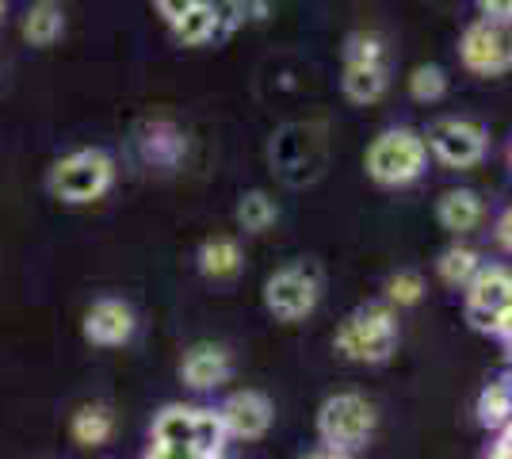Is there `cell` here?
Masks as SVG:
<instances>
[{
  "instance_id": "ffe728a7",
  "label": "cell",
  "mask_w": 512,
  "mask_h": 459,
  "mask_svg": "<svg viewBox=\"0 0 512 459\" xmlns=\"http://www.w3.org/2000/svg\"><path fill=\"white\" fill-rule=\"evenodd\" d=\"M142 153L150 157L153 165H176L180 153H184V134L176 131L172 123H165V119L146 123V131H142Z\"/></svg>"
},
{
  "instance_id": "3957f363",
  "label": "cell",
  "mask_w": 512,
  "mask_h": 459,
  "mask_svg": "<svg viewBox=\"0 0 512 459\" xmlns=\"http://www.w3.org/2000/svg\"><path fill=\"white\" fill-rule=\"evenodd\" d=\"M111 184H115V161H111V153L96 150V146L58 157L50 165V176H46L50 196L62 199V203H73V207L104 199L111 192Z\"/></svg>"
},
{
  "instance_id": "5b68a950",
  "label": "cell",
  "mask_w": 512,
  "mask_h": 459,
  "mask_svg": "<svg viewBox=\"0 0 512 459\" xmlns=\"http://www.w3.org/2000/svg\"><path fill=\"white\" fill-rule=\"evenodd\" d=\"M375 433V406L356 391H344L325 398L318 410V440L329 452L352 456Z\"/></svg>"
},
{
  "instance_id": "d6a6232c",
  "label": "cell",
  "mask_w": 512,
  "mask_h": 459,
  "mask_svg": "<svg viewBox=\"0 0 512 459\" xmlns=\"http://www.w3.org/2000/svg\"><path fill=\"white\" fill-rule=\"evenodd\" d=\"M509 169H512V146H509Z\"/></svg>"
},
{
  "instance_id": "484cf974",
  "label": "cell",
  "mask_w": 512,
  "mask_h": 459,
  "mask_svg": "<svg viewBox=\"0 0 512 459\" xmlns=\"http://www.w3.org/2000/svg\"><path fill=\"white\" fill-rule=\"evenodd\" d=\"M150 4H153V12L161 16V23H165V27H172V23L184 20V16L192 12L199 0H150Z\"/></svg>"
},
{
  "instance_id": "83f0119b",
  "label": "cell",
  "mask_w": 512,
  "mask_h": 459,
  "mask_svg": "<svg viewBox=\"0 0 512 459\" xmlns=\"http://www.w3.org/2000/svg\"><path fill=\"white\" fill-rule=\"evenodd\" d=\"M478 8H482L486 20L512 23V0H478Z\"/></svg>"
},
{
  "instance_id": "6da1fadb",
  "label": "cell",
  "mask_w": 512,
  "mask_h": 459,
  "mask_svg": "<svg viewBox=\"0 0 512 459\" xmlns=\"http://www.w3.org/2000/svg\"><path fill=\"white\" fill-rule=\"evenodd\" d=\"M367 176L379 188H409L413 180H421L428 169V142L421 131L413 127H386L375 134V142L367 146L363 157Z\"/></svg>"
},
{
  "instance_id": "603a6c76",
  "label": "cell",
  "mask_w": 512,
  "mask_h": 459,
  "mask_svg": "<svg viewBox=\"0 0 512 459\" xmlns=\"http://www.w3.org/2000/svg\"><path fill=\"white\" fill-rule=\"evenodd\" d=\"M448 92V73L440 66H417L409 73V96L417 104H436Z\"/></svg>"
},
{
  "instance_id": "52a82bcc",
  "label": "cell",
  "mask_w": 512,
  "mask_h": 459,
  "mask_svg": "<svg viewBox=\"0 0 512 459\" xmlns=\"http://www.w3.org/2000/svg\"><path fill=\"white\" fill-rule=\"evenodd\" d=\"M467 322L478 333H501L512 318V272L505 264H482V272L467 287Z\"/></svg>"
},
{
  "instance_id": "4dcf8cb0",
  "label": "cell",
  "mask_w": 512,
  "mask_h": 459,
  "mask_svg": "<svg viewBox=\"0 0 512 459\" xmlns=\"http://www.w3.org/2000/svg\"><path fill=\"white\" fill-rule=\"evenodd\" d=\"M203 459H226V452H214V456H203Z\"/></svg>"
},
{
  "instance_id": "9a60e30c",
  "label": "cell",
  "mask_w": 512,
  "mask_h": 459,
  "mask_svg": "<svg viewBox=\"0 0 512 459\" xmlns=\"http://www.w3.org/2000/svg\"><path fill=\"white\" fill-rule=\"evenodd\" d=\"M169 31L180 46H207L214 39H226V27H222V16H218L214 0H199L184 20L172 23Z\"/></svg>"
},
{
  "instance_id": "f1b7e54d",
  "label": "cell",
  "mask_w": 512,
  "mask_h": 459,
  "mask_svg": "<svg viewBox=\"0 0 512 459\" xmlns=\"http://www.w3.org/2000/svg\"><path fill=\"white\" fill-rule=\"evenodd\" d=\"M299 459H352V456H344V452H329V448H318V452H306V456Z\"/></svg>"
},
{
  "instance_id": "5bb4252c",
  "label": "cell",
  "mask_w": 512,
  "mask_h": 459,
  "mask_svg": "<svg viewBox=\"0 0 512 459\" xmlns=\"http://www.w3.org/2000/svg\"><path fill=\"white\" fill-rule=\"evenodd\" d=\"M436 219L448 234H474L486 219V203L474 188H448L436 203Z\"/></svg>"
},
{
  "instance_id": "7a4b0ae2",
  "label": "cell",
  "mask_w": 512,
  "mask_h": 459,
  "mask_svg": "<svg viewBox=\"0 0 512 459\" xmlns=\"http://www.w3.org/2000/svg\"><path fill=\"white\" fill-rule=\"evenodd\" d=\"M333 345L344 360H356V364H386L394 349H398V318H394V306L390 303H371L352 310L341 322Z\"/></svg>"
},
{
  "instance_id": "cb8c5ba5",
  "label": "cell",
  "mask_w": 512,
  "mask_h": 459,
  "mask_svg": "<svg viewBox=\"0 0 512 459\" xmlns=\"http://www.w3.org/2000/svg\"><path fill=\"white\" fill-rule=\"evenodd\" d=\"M425 299V280L417 272H394L386 280V303L390 306H417Z\"/></svg>"
},
{
  "instance_id": "4316f807",
  "label": "cell",
  "mask_w": 512,
  "mask_h": 459,
  "mask_svg": "<svg viewBox=\"0 0 512 459\" xmlns=\"http://www.w3.org/2000/svg\"><path fill=\"white\" fill-rule=\"evenodd\" d=\"M493 241H497V249L512 253V207H505L493 222Z\"/></svg>"
},
{
  "instance_id": "7c38bea8",
  "label": "cell",
  "mask_w": 512,
  "mask_h": 459,
  "mask_svg": "<svg viewBox=\"0 0 512 459\" xmlns=\"http://www.w3.org/2000/svg\"><path fill=\"white\" fill-rule=\"evenodd\" d=\"M85 341L100 345V349H119L134 337V310H130L123 299H96V303L85 310Z\"/></svg>"
},
{
  "instance_id": "f546056e",
  "label": "cell",
  "mask_w": 512,
  "mask_h": 459,
  "mask_svg": "<svg viewBox=\"0 0 512 459\" xmlns=\"http://www.w3.org/2000/svg\"><path fill=\"white\" fill-rule=\"evenodd\" d=\"M497 337H501V345H505V352H509V360H512V318L505 322V329H501Z\"/></svg>"
},
{
  "instance_id": "2e32d148",
  "label": "cell",
  "mask_w": 512,
  "mask_h": 459,
  "mask_svg": "<svg viewBox=\"0 0 512 459\" xmlns=\"http://www.w3.org/2000/svg\"><path fill=\"white\" fill-rule=\"evenodd\" d=\"M199 272L207 276V280H234L237 272H241V245L234 238H207L199 245Z\"/></svg>"
},
{
  "instance_id": "ba28073f",
  "label": "cell",
  "mask_w": 512,
  "mask_h": 459,
  "mask_svg": "<svg viewBox=\"0 0 512 459\" xmlns=\"http://www.w3.org/2000/svg\"><path fill=\"white\" fill-rule=\"evenodd\" d=\"M428 157H436L444 169H474L486 150H490V134L482 123L463 119V115H444L436 119L425 134Z\"/></svg>"
},
{
  "instance_id": "7402d4cb",
  "label": "cell",
  "mask_w": 512,
  "mask_h": 459,
  "mask_svg": "<svg viewBox=\"0 0 512 459\" xmlns=\"http://www.w3.org/2000/svg\"><path fill=\"white\" fill-rule=\"evenodd\" d=\"M512 417V387L509 383H490L486 391L478 394V421L482 429L490 433H501Z\"/></svg>"
},
{
  "instance_id": "4fadbf2b",
  "label": "cell",
  "mask_w": 512,
  "mask_h": 459,
  "mask_svg": "<svg viewBox=\"0 0 512 459\" xmlns=\"http://www.w3.org/2000/svg\"><path fill=\"white\" fill-rule=\"evenodd\" d=\"M230 372H234L230 352L222 349V345H211V341L192 345V349L184 352V360H180V379L192 391H214V387H222L230 379Z\"/></svg>"
},
{
  "instance_id": "277c9868",
  "label": "cell",
  "mask_w": 512,
  "mask_h": 459,
  "mask_svg": "<svg viewBox=\"0 0 512 459\" xmlns=\"http://www.w3.org/2000/svg\"><path fill=\"white\" fill-rule=\"evenodd\" d=\"M341 88L352 104H375L390 88V69H386V43L375 31H356L344 43V73Z\"/></svg>"
},
{
  "instance_id": "30bf717a",
  "label": "cell",
  "mask_w": 512,
  "mask_h": 459,
  "mask_svg": "<svg viewBox=\"0 0 512 459\" xmlns=\"http://www.w3.org/2000/svg\"><path fill=\"white\" fill-rule=\"evenodd\" d=\"M459 62L474 77H501L512 69V23L474 20L459 39Z\"/></svg>"
},
{
  "instance_id": "d4e9b609",
  "label": "cell",
  "mask_w": 512,
  "mask_h": 459,
  "mask_svg": "<svg viewBox=\"0 0 512 459\" xmlns=\"http://www.w3.org/2000/svg\"><path fill=\"white\" fill-rule=\"evenodd\" d=\"M142 459H203L188 444H172V440H150V448L142 452Z\"/></svg>"
},
{
  "instance_id": "ac0fdd59",
  "label": "cell",
  "mask_w": 512,
  "mask_h": 459,
  "mask_svg": "<svg viewBox=\"0 0 512 459\" xmlns=\"http://www.w3.org/2000/svg\"><path fill=\"white\" fill-rule=\"evenodd\" d=\"M23 39L31 46H54L58 39H62V31H65V16H62V8L54 4V0H39L27 16H23Z\"/></svg>"
},
{
  "instance_id": "d6986e66",
  "label": "cell",
  "mask_w": 512,
  "mask_h": 459,
  "mask_svg": "<svg viewBox=\"0 0 512 459\" xmlns=\"http://www.w3.org/2000/svg\"><path fill=\"white\" fill-rule=\"evenodd\" d=\"M478 272H482V257H478V249H470V245H448V249L440 253V261H436V276L448 287H455V291L467 287Z\"/></svg>"
},
{
  "instance_id": "1f68e13d",
  "label": "cell",
  "mask_w": 512,
  "mask_h": 459,
  "mask_svg": "<svg viewBox=\"0 0 512 459\" xmlns=\"http://www.w3.org/2000/svg\"><path fill=\"white\" fill-rule=\"evenodd\" d=\"M0 20H4V0H0Z\"/></svg>"
},
{
  "instance_id": "9c48e42d",
  "label": "cell",
  "mask_w": 512,
  "mask_h": 459,
  "mask_svg": "<svg viewBox=\"0 0 512 459\" xmlns=\"http://www.w3.org/2000/svg\"><path fill=\"white\" fill-rule=\"evenodd\" d=\"M321 299L318 272L306 264H283L264 280V306L279 322H302L314 314Z\"/></svg>"
},
{
  "instance_id": "e0dca14e",
  "label": "cell",
  "mask_w": 512,
  "mask_h": 459,
  "mask_svg": "<svg viewBox=\"0 0 512 459\" xmlns=\"http://www.w3.org/2000/svg\"><path fill=\"white\" fill-rule=\"evenodd\" d=\"M69 433H73V440L81 448H104L107 440L115 437V414L107 406H100V402L81 406L73 414V421H69Z\"/></svg>"
},
{
  "instance_id": "8992f818",
  "label": "cell",
  "mask_w": 512,
  "mask_h": 459,
  "mask_svg": "<svg viewBox=\"0 0 512 459\" xmlns=\"http://www.w3.org/2000/svg\"><path fill=\"white\" fill-rule=\"evenodd\" d=\"M150 440H172V444H188L199 456H214L226 448V425L218 410L207 406H184V402H172L161 414L153 417Z\"/></svg>"
},
{
  "instance_id": "8fae6325",
  "label": "cell",
  "mask_w": 512,
  "mask_h": 459,
  "mask_svg": "<svg viewBox=\"0 0 512 459\" xmlns=\"http://www.w3.org/2000/svg\"><path fill=\"white\" fill-rule=\"evenodd\" d=\"M218 417H222L230 440H260L276 421V406L260 391H234L218 406Z\"/></svg>"
},
{
  "instance_id": "44dd1931",
  "label": "cell",
  "mask_w": 512,
  "mask_h": 459,
  "mask_svg": "<svg viewBox=\"0 0 512 459\" xmlns=\"http://www.w3.org/2000/svg\"><path fill=\"white\" fill-rule=\"evenodd\" d=\"M234 215H237V226H241L245 234H264L268 226H276L279 207L268 192H245V196L237 199Z\"/></svg>"
}]
</instances>
